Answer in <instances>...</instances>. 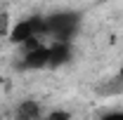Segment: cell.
Listing matches in <instances>:
<instances>
[{"label":"cell","instance_id":"obj_1","mask_svg":"<svg viewBox=\"0 0 123 120\" xmlns=\"http://www.w3.org/2000/svg\"><path fill=\"white\" fill-rule=\"evenodd\" d=\"M80 16L76 12H55L45 16V35H52L55 43H71V38L78 33Z\"/></svg>","mask_w":123,"mask_h":120},{"label":"cell","instance_id":"obj_2","mask_svg":"<svg viewBox=\"0 0 123 120\" xmlns=\"http://www.w3.org/2000/svg\"><path fill=\"white\" fill-rule=\"evenodd\" d=\"M40 33L45 35V16H31V19H24V21L14 24L7 38L14 45H24L31 38H40Z\"/></svg>","mask_w":123,"mask_h":120},{"label":"cell","instance_id":"obj_3","mask_svg":"<svg viewBox=\"0 0 123 120\" xmlns=\"http://www.w3.org/2000/svg\"><path fill=\"white\" fill-rule=\"evenodd\" d=\"M47 64H50V47H45V45H38L36 49L24 52V59H21V66L29 68V71L47 68Z\"/></svg>","mask_w":123,"mask_h":120},{"label":"cell","instance_id":"obj_4","mask_svg":"<svg viewBox=\"0 0 123 120\" xmlns=\"http://www.w3.org/2000/svg\"><path fill=\"white\" fill-rule=\"evenodd\" d=\"M71 54H74V49H71V43H55V45H50V68H57V66H64V64H69L71 61Z\"/></svg>","mask_w":123,"mask_h":120},{"label":"cell","instance_id":"obj_5","mask_svg":"<svg viewBox=\"0 0 123 120\" xmlns=\"http://www.w3.org/2000/svg\"><path fill=\"white\" fill-rule=\"evenodd\" d=\"M14 118L17 120H40V118H43V108H40L38 101L26 99V101H21V104L17 106Z\"/></svg>","mask_w":123,"mask_h":120},{"label":"cell","instance_id":"obj_6","mask_svg":"<svg viewBox=\"0 0 123 120\" xmlns=\"http://www.w3.org/2000/svg\"><path fill=\"white\" fill-rule=\"evenodd\" d=\"M10 14L7 12H0V35H10Z\"/></svg>","mask_w":123,"mask_h":120},{"label":"cell","instance_id":"obj_7","mask_svg":"<svg viewBox=\"0 0 123 120\" xmlns=\"http://www.w3.org/2000/svg\"><path fill=\"white\" fill-rule=\"evenodd\" d=\"M45 120H71V113L69 111H52Z\"/></svg>","mask_w":123,"mask_h":120},{"label":"cell","instance_id":"obj_8","mask_svg":"<svg viewBox=\"0 0 123 120\" xmlns=\"http://www.w3.org/2000/svg\"><path fill=\"white\" fill-rule=\"evenodd\" d=\"M99 120H123V113H121V111H114V113H107V115H102Z\"/></svg>","mask_w":123,"mask_h":120},{"label":"cell","instance_id":"obj_9","mask_svg":"<svg viewBox=\"0 0 123 120\" xmlns=\"http://www.w3.org/2000/svg\"><path fill=\"white\" fill-rule=\"evenodd\" d=\"M118 75H121V78H123V66H121V71H118Z\"/></svg>","mask_w":123,"mask_h":120},{"label":"cell","instance_id":"obj_10","mask_svg":"<svg viewBox=\"0 0 123 120\" xmlns=\"http://www.w3.org/2000/svg\"><path fill=\"white\" fill-rule=\"evenodd\" d=\"M0 120H2V115H0Z\"/></svg>","mask_w":123,"mask_h":120}]
</instances>
